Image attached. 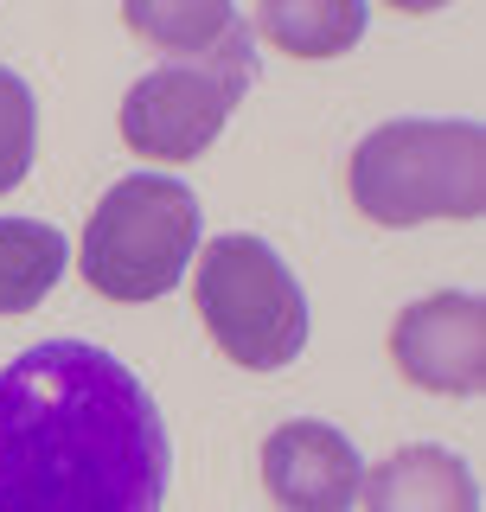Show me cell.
<instances>
[{
    "instance_id": "3957f363",
    "label": "cell",
    "mask_w": 486,
    "mask_h": 512,
    "mask_svg": "<svg viewBox=\"0 0 486 512\" xmlns=\"http://www.w3.org/2000/svg\"><path fill=\"white\" fill-rule=\"evenodd\" d=\"M199 256V192L167 173H128L96 199L77 269L109 301H160Z\"/></svg>"
},
{
    "instance_id": "4fadbf2b",
    "label": "cell",
    "mask_w": 486,
    "mask_h": 512,
    "mask_svg": "<svg viewBox=\"0 0 486 512\" xmlns=\"http://www.w3.org/2000/svg\"><path fill=\"white\" fill-rule=\"evenodd\" d=\"M384 7H397V13H442L448 0H384Z\"/></svg>"
},
{
    "instance_id": "9c48e42d",
    "label": "cell",
    "mask_w": 486,
    "mask_h": 512,
    "mask_svg": "<svg viewBox=\"0 0 486 512\" xmlns=\"http://www.w3.org/2000/svg\"><path fill=\"white\" fill-rule=\"evenodd\" d=\"M365 0H256V32L288 58H339L365 39Z\"/></svg>"
},
{
    "instance_id": "8992f818",
    "label": "cell",
    "mask_w": 486,
    "mask_h": 512,
    "mask_svg": "<svg viewBox=\"0 0 486 512\" xmlns=\"http://www.w3.org/2000/svg\"><path fill=\"white\" fill-rule=\"evenodd\" d=\"M391 359L416 391L474 397L486 384V308H480V295L442 288V295L410 301L391 327Z\"/></svg>"
},
{
    "instance_id": "ba28073f",
    "label": "cell",
    "mask_w": 486,
    "mask_h": 512,
    "mask_svg": "<svg viewBox=\"0 0 486 512\" xmlns=\"http://www.w3.org/2000/svg\"><path fill=\"white\" fill-rule=\"evenodd\" d=\"M365 512H480L474 468L442 442H410L359 480Z\"/></svg>"
},
{
    "instance_id": "5b68a950",
    "label": "cell",
    "mask_w": 486,
    "mask_h": 512,
    "mask_svg": "<svg viewBox=\"0 0 486 512\" xmlns=\"http://www.w3.org/2000/svg\"><path fill=\"white\" fill-rule=\"evenodd\" d=\"M250 77H256V52L243 26L192 58H167L122 96V141L148 160H167V167L199 160L224 135V122L237 116Z\"/></svg>"
},
{
    "instance_id": "277c9868",
    "label": "cell",
    "mask_w": 486,
    "mask_h": 512,
    "mask_svg": "<svg viewBox=\"0 0 486 512\" xmlns=\"http://www.w3.org/2000/svg\"><path fill=\"white\" fill-rule=\"evenodd\" d=\"M192 301H199L205 333L243 372H282L307 346V295L295 269L275 256V244L250 231L212 237L192 269Z\"/></svg>"
},
{
    "instance_id": "52a82bcc",
    "label": "cell",
    "mask_w": 486,
    "mask_h": 512,
    "mask_svg": "<svg viewBox=\"0 0 486 512\" xmlns=\"http://www.w3.org/2000/svg\"><path fill=\"white\" fill-rule=\"evenodd\" d=\"M365 461L346 442V429L295 416V423L269 429L263 442V487L282 512H352L359 506Z\"/></svg>"
},
{
    "instance_id": "30bf717a",
    "label": "cell",
    "mask_w": 486,
    "mask_h": 512,
    "mask_svg": "<svg viewBox=\"0 0 486 512\" xmlns=\"http://www.w3.org/2000/svg\"><path fill=\"white\" fill-rule=\"evenodd\" d=\"M71 244L45 218H0V314H32L58 288Z\"/></svg>"
},
{
    "instance_id": "6da1fadb",
    "label": "cell",
    "mask_w": 486,
    "mask_h": 512,
    "mask_svg": "<svg viewBox=\"0 0 486 512\" xmlns=\"http://www.w3.org/2000/svg\"><path fill=\"white\" fill-rule=\"evenodd\" d=\"M173 442L116 352L45 340L0 372V512H160Z\"/></svg>"
},
{
    "instance_id": "7c38bea8",
    "label": "cell",
    "mask_w": 486,
    "mask_h": 512,
    "mask_svg": "<svg viewBox=\"0 0 486 512\" xmlns=\"http://www.w3.org/2000/svg\"><path fill=\"white\" fill-rule=\"evenodd\" d=\"M32 148H39V103L20 84V71L0 64V192H13L32 173Z\"/></svg>"
},
{
    "instance_id": "8fae6325",
    "label": "cell",
    "mask_w": 486,
    "mask_h": 512,
    "mask_svg": "<svg viewBox=\"0 0 486 512\" xmlns=\"http://www.w3.org/2000/svg\"><path fill=\"white\" fill-rule=\"evenodd\" d=\"M122 26L167 58H192L237 32V0H122Z\"/></svg>"
},
{
    "instance_id": "7a4b0ae2",
    "label": "cell",
    "mask_w": 486,
    "mask_h": 512,
    "mask_svg": "<svg viewBox=\"0 0 486 512\" xmlns=\"http://www.w3.org/2000/svg\"><path fill=\"white\" fill-rule=\"evenodd\" d=\"M352 205L371 224H429L486 212V135L467 116H403L352 148Z\"/></svg>"
}]
</instances>
